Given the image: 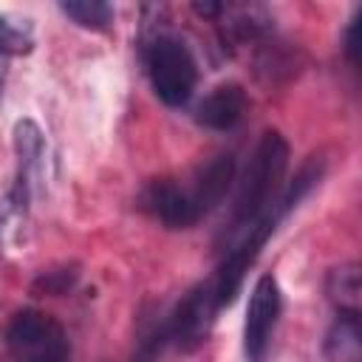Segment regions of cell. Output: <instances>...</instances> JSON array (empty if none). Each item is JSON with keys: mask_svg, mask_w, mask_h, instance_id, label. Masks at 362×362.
<instances>
[{"mask_svg": "<svg viewBox=\"0 0 362 362\" xmlns=\"http://www.w3.org/2000/svg\"><path fill=\"white\" fill-rule=\"evenodd\" d=\"M322 173H325V158L322 156H311L303 167H300V173L294 175V181L286 187V192H283V198L277 201L280 206H277V215L283 218L286 212H291L317 184H320V178H322Z\"/></svg>", "mask_w": 362, "mask_h": 362, "instance_id": "4fadbf2b", "label": "cell"}, {"mask_svg": "<svg viewBox=\"0 0 362 362\" xmlns=\"http://www.w3.org/2000/svg\"><path fill=\"white\" fill-rule=\"evenodd\" d=\"M288 164V144L277 130H266L255 156L249 158V167L240 178L235 206H232V226L243 229L252 226L260 215H266L274 204V195L280 189L283 173Z\"/></svg>", "mask_w": 362, "mask_h": 362, "instance_id": "6da1fadb", "label": "cell"}, {"mask_svg": "<svg viewBox=\"0 0 362 362\" xmlns=\"http://www.w3.org/2000/svg\"><path fill=\"white\" fill-rule=\"evenodd\" d=\"M14 153L20 158V178L28 181V173L40 170L42 161V130L31 119H20L14 124Z\"/></svg>", "mask_w": 362, "mask_h": 362, "instance_id": "8fae6325", "label": "cell"}, {"mask_svg": "<svg viewBox=\"0 0 362 362\" xmlns=\"http://www.w3.org/2000/svg\"><path fill=\"white\" fill-rule=\"evenodd\" d=\"M62 337L59 325L42 314V311H34V308H25V311H17L8 331H6V342L11 351H31V348H40L51 339Z\"/></svg>", "mask_w": 362, "mask_h": 362, "instance_id": "9c48e42d", "label": "cell"}, {"mask_svg": "<svg viewBox=\"0 0 362 362\" xmlns=\"http://www.w3.org/2000/svg\"><path fill=\"white\" fill-rule=\"evenodd\" d=\"M141 206L170 229H187L201 218L192 204V195L178 184H173L170 178L150 181L147 189L141 192Z\"/></svg>", "mask_w": 362, "mask_h": 362, "instance_id": "8992f818", "label": "cell"}, {"mask_svg": "<svg viewBox=\"0 0 362 362\" xmlns=\"http://www.w3.org/2000/svg\"><path fill=\"white\" fill-rule=\"evenodd\" d=\"M147 71H150L156 96L170 107L184 105L192 96L195 82H198V68H195L192 54L187 51L184 42L173 37L153 40L147 51Z\"/></svg>", "mask_w": 362, "mask_h": 362, "instance_id": "7a4b0ae2", "label": "cell"}, {"mask_svg": "<svg viewBox=\"0 0 362 362\" xmlns=\"http://www.w3.org/2000/svg\"><path fill=\"white\" fill-rule=\"evenodd\" d=\"M280 314V288L277 280L272 274H260L252 294H249V305H246V322H243V354L249 362H260L274 322Z\"/></svg>", "mask_w": 362, "mask_h": 362, "instance_id": "5b68a950", "label": "cell"}, {"mask_svg": "<svg viewBox=\"0 0 362 362\" xmlns=\"http://www.w3.org/2000/svg\"><path fill=\"white\" fill-rule=\"evenodd\" d=\"M0 51L6 57L8 54H25V51H31V37L23 28H17L0 17Z\"/></svg>", "mask_w": 362, "mask_h": 362, "instance_id": "e0dca14e", "label": "cell"}, {"mask_svg": "<svg viewBox=\"0 0 362 362\" xmlns=\"http://www.w3.org/2000/svg\"><path fill=\"white\" fill-rule=\"evenodd\" d=\"M232 178H235V158L232 156H218L198 173L195 189L189 192L198 215H206L209 209H215L223 201L226 189L232 187Z\"/></svg>", "mask_w": 362, "mask_h": 362, "instance_id": "ba28073f", "label": "cell"}, {"mask_svg": "<svg viewBox=\"0 0 362 362\" xmlns=\"http://www.w3.org/2000/svg\"><path fill=\"white\" fill-rule=\"evenodd\" d=\"M59 11L71 17L76 25L93 28V31H102L113 23V8L102 0H68V3H59Z\"/></svg>", "mask_w": 362, "mask_h": 362, "instance_id": "5bb4252c", "label": "cell"}, {"mask_svg": "<svg viewBox=\"0 0 362 362\" xmlns=\"http://www.w3.org/2000/svg\"><path fill=\"white\" fill-rule=\"evenodd\" d=\"M246 113V90L238 82H223L198 105V122L209 130H232Z\"/></svg>", "mask_w": 362, "mask_h": 362, "instance_id": "52a82bcc", "label": "cell"}, {"mask_svg": "<svg viewBox=\"0 0 362 362\" xmlns=\"http://www.w3.org/2000/svg\"><path fill=\"white\" fill-rule=\"evenodd\" d=\"M277 221H280V215H277V209L272 212H266V215H260L249 229H246V235H243V240L226 255V260L221 263V269H218V274L212 277L215 280V294H218V305H229L232 300H235V294L240 291V283H243V277H246V272H249V266L257 260V255H260V249H263V243L272 238V232H274V226H277Z\"/></svg>", "mask_w": 362, "mask_h": 362, "instance_id": "277c9868", "label": "cell"}, {"mask_svg": "<svg viewBox=\"0 0 362 362\" xmlns=\"http://www.w3.org/2000/svg\"><path fill=\"white\" fill-rule=\"evenodd\" d=\"M17 362H65L68 356V348H65V339L57 337L40 348H31V351H14Z\"/></svg>", "mask_w": 362, "mask_h": 362, "instance_id": "2e32d148", "label": "cell"}, {"mask_svg": "<svg viewBox=\"0 0 362 362\" xmlns=\"http://www.w3.org/2000/svg\"><path fill=\"white\" fill-rule=\"evenodd\" d=\"M192 8H195V14H201V17H218V14H223L226 11V6L223 3H201V0H195L192 3Z\"/></svg>", "mask_w": 362, "mask_h": 362, "instance_id": "d6986e66", "label": "cell"}, {"mask_svg": "<svg viewBox=\"0 0 362 362\" xmlns=\"http://www.w3.org/2000/svg\"><path fill=\"white\" fill-rule=\"evenodd\" d=\"M325 351L334 362H359V320L354 314H339L328 334Z\"/></svg>", "mask_w": 362, "mask_h": 362, "instance_id": "7c38bea8", "label": "cell"}, {"mask_svg": "<svg viewBox=\"0 0 362 362\" xmlns=\"http://www.w3.org/2000/svg\"><path fill=\"white\" fill-rule=\"evenodd\" d=\"M6 59H8V57H6L3 51H0V102H3V88H6V71H8V68H6Z\"/></svg>", "mask_w": 362, "mask_h": 362, "instance_id": "ffe728a7", "label": "cell"}, {"mask_svg": "<svg viewBox=\"0 0 362 362\" xmlns=\"http://www.w3.org/2000/svg\"><path fill=\"white\" fill-rule=\"evenodd\" d=\"M345 57L351 65H359V20H351V25L345 28Z\"/></svg>", "mask_w": 362, "mask_h": 362, "instance_id": "ac0fdd59", "label": "cell"}, {"mask_svg": "<svg viewBox=\"0 0 362 362\" xmlns=\"http://www.w3.org/2000/svg\"><path fill=\"white\" fill-rule=\"evenodd\" d=\"M218 308L221 305H218V294H215V280L198 283L175 305V311L170 317V328H167L170 339H175V345L181 351L192 354L195 348H201L206 342Z\"/></svg>", "mask_w": 362, "mask_h": 362, "instance_id": "3957f363", "label": "cell"}, {"mask_svg": "<svg viewBox=\"0 0 362 362\" xmlns=\"http://www.w3.org/2000/svg\"><path fill=\"white\" fill-rule=\"evenodd\" d=\"M79 272L76 266H59V269H48V272H40L31 283V291L34 294H48V297H59V294H68L76 283Z\"/></svg>", "mask_w": 362, "mask_h": 362, "instance_id": "9a60e30c", "label": "cell"}, {"mask_svg": "<svg viewBox=\"0 0 362 362\" xmlns=\"http://www.w3.org/2000/svg\"><path fill=\"white\" fill-rule=\"evenodd\" d=\"M328 300L339 308V314L359 317V300H362V283H359V266L356 263H339L328 272L325 280Z\"/></svg>", "mask_w": 362, "mask_h": 362, "instance_id": "30bf717a", "label": "cell"}]
</instances>
